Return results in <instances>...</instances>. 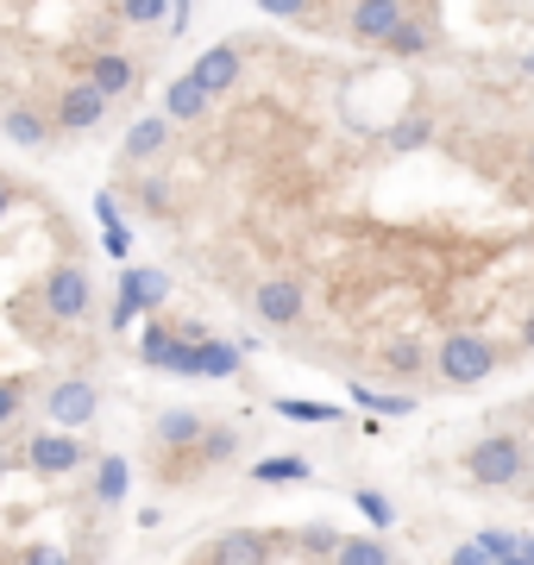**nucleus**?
I'll return each mask as SVG.
<instances>
[{
	"instance_id": "nucleus-32",
	"label": "nucleus",
	"mask_w": 534,
	"mask_h": 565,
	"mask_svg": "<svg viewBox=\"0 0 534 565\" xmlns=\"http://www.w3.org/2000/svg\"><path fill=\"white\" fill-rule=\"evenodd\" d=\"M302 546H309L314 559H333V553H340V534H333L328 522H309L302 527Z\"/></svg>"
},
{
	"instance_id": "nucleus-9",
	"label": "nucleus",
	"mask_w": 534,
	"mask_h": 565,
	"mask_svg": "<svg viewBox=\"0 0 534 565\" xmlns=\"http://www.w3.org/2000/svg\"><path fill=\"white\" fill-rule=\"evenodd\" d=\"M114 114V102H107L102 88H88V82H70L57 95V114H51V126L57 132H95V126Z\"/></svg>"
},
{
	"instance_id": "nucleus-3",
	"label": "nucleus",
	"mask_w": 534,
	"mask_h": 565,
	"mask_svg": "<svg viewBox=\"0 0 534 565\" xmlns=\"http://www.w3.org/2000/svg\"><path fill=\"white\" fill-rule=\"evenodd\" d=\"M95 459V446L76 440V434H57V427H39L32 440H25V465L39 471V478H70V471H83Z\"/></svg>"
},
{
	"instance_id": "nucleus-29",
	"label": "nucleus",
	"mask_w": 534,
	"mask_h": 565,
	"mask_svg": "<svg viewBox=\"0 0 534 565\" xmlns=\"http://www.w3.org/2000/svg\"><path fill=\"white\" fill-rule=\"evenodd\" d=\"M277 415H284V422H340L333 403H296V396H277Z\"/></svg>"
},
{
	"instance_id": "nucleus-31",
	"label": "nucleus",
	"mask_w": 534,
	"mask_h": 565,
	"mask_svg": "<svg viewBox=\"0 0 534 565\" xmlns=\"http://www.w3.org/2000/svg\"><path fill=\"white\" fill-rule=\"evenodd\" d=\"M428 139H434V120H428V114H409V120L391 126V145H403V151H415V145H428Z\"/></svg>"
},
{
	"instance_id": "nucleus-27",
	"label": "nucleus",
	"mask_w": 534,
	"mask_h": 565,
	"mask_svg": "<svg viewBox=\"0 0 534 565\" xmlns=\"http://www.w3.org/2000/svg\"><path fill=\"white\" fill-rule=\"evenodd\" d=\"M384 364H391V377H421L428 371V352H421V340H396L384 352Z\"/></svg>"
},
{
	"instance_id": "nucleus-13",
	"label": "nucleus",
	"mask_w": 534,
	"mask_h": 565,
	"mask_svg": "<svg viewBox=\"0 0 534 565\" xmlns=\"http://www.w3.org/2000/svg\"><path fill=\"white\" fill-rule=\"evenodd\" d=\"M207 434V422L195 408H164V415H151V440L164 446V452H195Z\"/></svg>"
},
{
	"instance_id": "nucleus-8",
	"label": "nucleus",
	"mask_w": 534,
	"mask_h": 565,
	"mask_svg": "<svg viewBox=\"0 0 534 565\" xmlns=\"http://www.w3.org/2000/svg\"><path fill=\"white\" fill-rule=\"evenodd\" d=\"M239 76H246V51H239V39L207 44L202 57H195V70H189V82L202 88L207 102H214V95H233V88H239Z\"/></svg>"
},
{
	"instance_id": "nucleus-1",
	"label": "nucleus",
	"mask_w": 534,
	"mask_h": 565,
	"mask_svg": "<svg viewBox=\"0 0 534 565\" xmlns=\"http://www.w3.org/2000/svg\"><path fill=\"white\" fill-rule=\"evenodd\" d=\"M466 478L478 490H515L528 478V440L515 434H484L478 446H466Z\"/></svg>"
},
{
	"instance_id": "nucleus-35",
	"label": "nucleus",
	"mask_w": 534,
	"mask_h": 565,
	"mask_svg": "<svg viewBox=\"0 0 534 565\" xmlns=\"http://www.w3.org/2000/svg\"><path fill=\"white\" fill-rule=\"evenodd\" d=\"M107 258H126V252H132V226H107Z\"/></svg>"
},
{
	"instance_id": "nucleus-6",
	"label": "nucleus",
	"mask_w": 534,
	"mask_h": 565,
	"mask_svg": "<svg viewBox=\"0 0 534 565\" xmlns=\"http://www.w3.org/2000/svg\"><path fill=\"white\" fill-rule=\"evenodd\" d=\"M252 315L265 327H277V333H289V327H302V315H309V289L296 277H265L252 289Z\"/></svg>"
},
{
	"instance_id": "nucleus-23",
	"label": "nucleus",
	"mask_w": 534,
	"mask_h": 565,
	"mask_svg": "<svg viewBox=\"0 0 534 565\" xmlns=\"http://www.w3.org/2000/svg\"><path fill=\"white\" fill-rule=\"evenodd\" d=\"M352 396V408H371V415H415V396H391V390H371V384H352L346 390Z\"/></svg>"
},
{
	"instance_id": "nucleus-38",
	"label": "nucleus",
	"mask_w": 534,
	"mask_h": 565,
	"mask_svg": "<svg viewBox=\"0 0 534 565\" xmlns=\"http://www.w3.org/2000/svg\"><path fill=\"white\" fill-rule=\"evenodd\" d=\"M7 207H13V182H0V221H7Z\"/></svg>"
},
{
	"instance_id": "nucleus-40",
	"label": "nucleus",
	"mask_w": 534,
	"mask_h": 565,
	"mask_svg": "<svg viewBox=\"0 0 534 565\" xmlns=\"http://www.w3.org/2000/svg\"><path fill=\"white\" fill-rule=\"evenodd\" d=\"M522 559H528V565H534V534H522Z\"/></svg>"
},
{
	"instance_id": "nucleus-25",
	"label": "nucleus",
	"mask_w": 534,
	"mask_h": 565,
	"mask_svg": "<svg viewBox=\"0 0 534 565\" xmlns=\"http://www.w3.org/2000/svg\"><path fill=\"white\" fill-rule=\"evenodd\" d=\"M352 503H359V515H365L371 527H396V503H391V497H384V490L359 484V490H352Z\"/></svg>"
},
{
	"instance_id": "nucleus-2",
	"label": "nucleus",
	"mask_w": 534,
	"mask_h": 565,
	"mask_svg": "<svg viewBox=\"0 0 534 565\" xmlns=\"http://www.w3.org/2000/svg\"><path fill=\"white\" fill-rule=\"evenodd\" d=\"M496 364H503V352H496V340H484V333H447L440 340V352H434V377L452 390H472L484 384Z\"/></svg>"
},
{
	"instance_id": "nucleus-15",
	"label": "nucleus",
	"mask_w": 534,
	"mask_h": 565,
	"mask_svg": "<svg viewBox=\"0 0 534 565\" xmlns=\"http://www.w3.org/2000/svg\"><path fill=\"white\" fill-rule=\"evenodd\" d=\"M139 359L151 364V371H170V377H183L189 345L177 340V327H164V321H145V333H139Z\"/></svg>"
},
{
	"instance_id": "nucleus-14",
	"label": "nucleus",
	"mask_w": 534,
	"mask_h": 565,
	"mask_svg": "<svg viewBox=\"0 0 534 565\" xmlns=\"http://www.w3.org/2000/svg\"><path fill=\"white\" fill-rule=\"evenodd\" d=\"M207 565H270V534H258V527H226L221 541H214V553H207Z\"/></svg>"
},
{
	"instance_id": "nucleus-22",
	"label": "nucleus",
	"mask_w": 534,
	"mask_h": 565,
	"mask_svg": "<svg viewBox=\"0 0 534 565\" xmlns=\"http://www.w3.org/2000/svg\"><path fill=\"white\" fill-rule=\"evenodd\" d=\"M207 107H214V102H207V95H202V88H195L189 76L170 82V95H164V120H202Z\"/></svg>"
},
{
	"instance_id": "nucleus-16",
	"label": "nucleus",
	"mask_w": 534,
	"mask_h": 565,
	"mask_svg": "<svg viewBox=\"0 0 534 565\" xmlns=\"http://www.w3.org/2000/svg\"><path fill=\"white\" fill-rule=\"evenodd\" d=\"M88 88H102L107 102H120L126 88H132V82H139V63L126 57V51H95V57H88Z\"/></svg>"
},
{
	"instance_id": "nucleus-42",
	"label": "nucleus",
	"mask_w": 534,
	"mask_h": 565,
	"mask_svg": "<svg viewBox=\"0 0 534 565\" xmlns=\"http://www.w3.org/2000/svg\"><path fill=\"white\" fill-rule=\"evenodd\" d=\"M510 565H528V559H522V553H515V559H510Z\"/></svg>"
},
{
	"instance_id": "nucleus-26",
	"label": "nucleus",
	"mask_w": 534,
	"mask_h": 565,
	"mask_svg": "<svg viewBox=\"0 0 534 565\" xmlns=\"http://www.w3.org/2000/svg\"><path fill=\"white\" fill-rule=\"evenodd\" d=\"M478 553H484V559L491 565H510L515 553H522V534H503V527H478Z\"/></svg>"
},
{
	"instance_id": "nucleus-7",
	"label": "nucleus",
	"mask_w": 534,
	"mask_h": 565,
	"mask_svg": "<svg viewBox=\"0 0 534 565\" xmlns=\"http://www.w3.org/2000/svg\"><path fill=\"white\" fill-rule=\"evenodd\" d=\"M44 415H51L57 434H83V427L102 415V390L88 384V377H63V384H51V396H44Z\"/></svg>"
},
{
	"instance_id": "nucleus-10",
	"label": "nucleus",
	"mask_w": 534,
	"mask_h": 565,
	"mask_svg": "<svg viewBox=\"0 0 534 565\" xmlns=\"http://www.w3.org/2000/svg\"><path fill=\"white\" fill-rule=\"evenodd\" d=\"M0 139L20 145V151H51L57 126H51V114H39L32 102H0Z\"/></svg>"
},
{
	"instance_id": "nucleus-28",
	"label": "nucleus",
	"mask_w": 534,
	"mask_h": 565,
	"mask_svg": "<svg viewBox=\"0 0 534 565\" xmlns=\"http://www.w3.org/2000/svg\"><path fill=\"white\" fill-rule=\"evenodd\" d=\"M114 20L151 25V32H158V25H170V7H164V0H120V7H114Z\"/></svg>"
},
{
	"instance_id": "nucleus-20",
	"label": "nucleus",
	"mask_w": 534,
	"mask_h": 565,
	"mask_svg": "<svg viewBox=\"0 0 534 565\" xmlns=\"http://www.w3.org/2000/svg\"><path fill=\"white\" fill-rule=\"evenodd\" d=\"M126 490H132V465L120 459V452H102V465H95V503H126Z\"/></svg>"
},
{
	"instance_id": "nucleus-39",
	"label": "nucleus",
	"mask_w": 534,
	"mask_h": 565,
	"mask_svg": "<svg viewBox=\"0 0 534 565\" xmlns=\"http://www.w3.org/2000/svg\"><path fill=\"white\" fill-rule=\"evenodd\" d=\"M522 352H534V321H528V327H522Z\"/></svg>"
},
{
	"instance_id": "nucleus-18",
	"label": "nucleus",
	"mask_w": 534,
	"mask_h": 565,
	"mask_svg": "<svg viewBox=\"0 0 534 565\" xmlns=\"http://www.w3.org/2000/svg\"><path fill=\"white\" fill-rule=\"evenodd\" d=\"M434 44H440V20H434L428 7H409V20H403V32H396L391 44H384V51H396V57H428Z\"/></svg>"
},
{
	"instance_id": "nucleus-24",
	"label": "nucleus",
	"mask_w": 534,
	"mask_h": 565,
	"mask_svg": "<svg viewBox=\"0 0 534 565\" xmlns=\"http://www.w3.org/2000/svg\"><path fill=\"white\" fill-rule=\"evenodd\" d=\"M252 478H258V484H309L314 465L309 459H258L252 465Z\"/></svg>"
},
{
	"instance_id": "nucleus-37",
	"label": "nucleus",
	"mask_w": 534,
	"mask_h": 565,
	"mask_svg": "<svg viewBox=\"0 0 534 565\" xmlns=\"http://www.w3.org/2000/svg\"><path fill=\"white\" fill-rule=\"evenodd\" d=\"M447 565H491V559H484V553L466 541V546H452V553H447Z\"/></svg>"
},
{
	"instance_id": "nucleus-19",
	"label": "nucleus",
	"mask_w": 534,
	"mask_h": 565,
	"mask_svg": "<svg viewBox=\"0 0 534 565\" xmlns=\"http://www.w3.org/2000/svg\"><path fill=\"white\" fill-rule=\"evenodd\" d=\"M239 427H226V422H207V434H202V446H195V471H221V465H233L239 459Z\"/></svg>"
},
{
	"instance_id": "nucleus-21",
	"label": "nucleus",
	"mask_w": 534,
	"mask_h": 565,
	"mask_svg": "<svg viewBox=\"0 0 534 565\" xmlns=\"http://www.w3.org/2000/svg\"><path fill=\"white\" fill-rule=\"evenodd\" d=\"M333 565H396V559H391V546L377 541V534H340Z\"/></svg>"
},
{
	"instance_id": "nucleus-34",
	"label": "nucleus",
	"mask_w": 534,
	"mask_h": 565,
	"mask_svg": "<svg viewBox=\"0 0 534 565\" xmlns=\"http://www.w3.org/2000/svg\"><path fill=\"white\" fill-rule=\"evenodd\" d=\"M25 565H76L70 546H25Z\"/></svg>"
},
{
	"instance_id": "nucleus-17",
	"label": "nucleus",
	"mask_w": 534,
	"mask_h": 565,
	"mask_svg": "<svg viewBox=\"0 0 534 565\" xmlns=\"http://www.w3.org/2000/svg\"><path fill=\"white\" fill-rule=\"evenodd\" d=\"M164 145H170V120H164V114H145V120L126 126L120 158L126 163H151V158H164Z\"/></svg>"
},
{
	"instance_id": "nucleus-4",
	"label": "nucleus",
	"mask_w": 534,
	"mask_h": 565,
	"mask_svg": "<svg viewBox=\"0 0 534 565\" xmlns=\"http://www.w3.org/2000/svg\"><path fill=\"white\" fill-rule=\"evenodd\" d=\"M164 302H170V270L132 264V270H120V302H114V327H132L139 315H158Z\"/></svg>"
},
{
	"instance_id": "nucleus-36",
	"label": "nucleus",
	"mask_w": 534,
	"mask_h": 565,
	"mask_svg": "<svg viewBox=\"0 0 534 565\" xmlns=\"http://www.w3.org/2000/svg\"><path fill=\"white\" fill-rule=\"evenodd\" d=\"M95 221H102V226H126V221H120V202H114L107 189H102V195H95Z\"/></svg>"
},
{
	"instance_id": "nucleus-43",
	"label": "nucleus",
	"mask_w": 534,
	"mask_h": 565,
	"mask_svg": "<svg viewBox=\"0 0 534 565\" xmlns=\"http://www.w3.org/2000/svg\"><path fill=\"white\" fill-rule=\"evenodd\" d=\"M528 163H534V145H528Z\"/></svg>"
},
{
	"instance_id": "nucleus-30",
	"label": "nucleus",
	"mask_w": 534,
	"mask_h": 565,
	"mask_svg": "<svg viewBox=\"0 0 534 565\" xmlns=\"http://www.w3.org/2000/svg\"><path fill=\"white\" fill-rule=\"evenodd\" d=\"M132 195H139V214H151V221H164V214H170V182L145 177L139 189H132Z\"/></svg>"
},
{
	"instance_id": "nucleus-12",
	"label": "nucleus",
	"mask_w": 534,
	"mask_h": 565,
	"mask_svg": "<svg viewBox=\"0 0 534 565\" xmlns=\"http://www.w3.org/2000/svg\"><path fill=\"white\" fill-rule=\"evenodd\" d=\"M239 364H246V352L233 340H195L183 359V377H207V384H226V377H239Z\"/></svg>"
},
{
	"instance_id": "nucleus-33",
	"label": "nucleus",
	"mask_w": 534,
	"mask_h": 565,
	"mask_svg": "<svg viewBox=\"0 0 534 565\" xmlns=\"http://www.w3.org/2000/svg\"><path fill=\"white\" fill-rule=\"evenodd\" d=\"M20 408H25V390L20 384H0V427L20 422Z\"/></svg>"
},
{
	"instance_id": "nucleus-5",
	"label": "nucleus",
	"mask_w": 534,
	"mask_h": 565,
	"mask_svg": "<svg viewBox=\"0 0 534 565\" xmlns=\"http://www.w3.org/2000/svg\"><path fill=\"white\" fill-rule=\"evenodd\" d=\"M88 296H95V282H88L83 264H57V270H44V282H39V302H44L51 321H83Z\"/></svg>"
},
{
	"instance_id": "nucleus-41",
	"label": "nucleus",
	"mask_w": 534,
	"mask_h": 565,
	"mask_svg": "<svg viewBox=\"0 0 534 565\" xmlns=\"http://www.w3.org/2000/svg\"><path fill=\"white\" fill-rule=\"evenodd\" d=\"M528 471H534V440H528Z\"/></svg>"
},
{
	"instance_id": "nucleus-11",
	"label": "nucleus",
	"mask_w": 534,
	"mask_h": 565,
	"mask_svg": "<svg viewBox=\"0 0 534 565\" xmlns=\"http://www.w3.org/2000/svg\"><path fill=\"white\" fill-rule=\"evenodd\" d=\"M403 20H409V7L403 0H365V7H352L346 25L359 44H391L396 32H403Z\"/></svg>"
}]
</instances>
